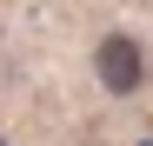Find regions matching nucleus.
Masks as SVG:
<instances>
[{
    "instance_id": "f257e3e1",
    "label": "nucleus",
    "mask_w": 153,
    "mask_h": 146,
    "mask_svg": "<svg viewBox=\"0 0 153 146\" xmlns=\"http://www.w3.org/2000/svg\"><path fill=\"white\" fill-rule=\"evenodd\" d=\"M93 73H100V86H107V93L126 100V93L146 86V46H140L133 33H107V40L93 46Z\"/></svg>"
}]
</instances>
